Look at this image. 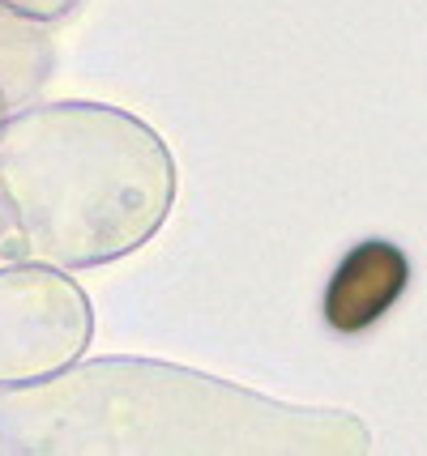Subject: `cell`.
Returning <instances> with one entry per match:
<instances>
[{"label": "cell", "instance_id": "6da1fadb", "mask_svg": "<svg viewBox=\"0 0 427 456\" xmlns=\"http://www.w3.org/2000/svg\"><path fill=\"white\" fill-rule=\"evenodd\" d=\"M0 197L39 256L90 265L137 248L163 222L171 162L120 111L47 107L0 133Z\"/></svg>", "mask_w": 427, "mask_h": 456}, {"label": "cell", "instance_id": "7a4b0ae2", "mask_svg": "<svg viewBox=\"0 0 427 456\" xmlns=\"http://www.w3.org/2000/svg\"><path fill=\"white\" fill-rule=\"evenodd\" d=\"M86 341V307L52 273L0 278V379L43 376L78 354Z\"/></svg>", "mask_w": 427, "mask_h": 456}, {"label": "cell", "instance_id": "3957f363", "mask_svg": "<svg viewBox=\"0 0 427 456\" xmlns=\"http://www.w3.org/2000/svg\"><path fill=\"white\" fill-rule=\"evenodd\" d=\"M410 286V260L398 243L367 239L338 265L325 290V320L338 333H364Z\"/></svg>", "mask_w": 427, "mask_h": 456}]
</instances>
